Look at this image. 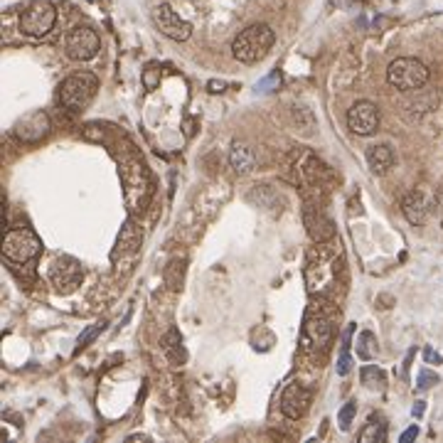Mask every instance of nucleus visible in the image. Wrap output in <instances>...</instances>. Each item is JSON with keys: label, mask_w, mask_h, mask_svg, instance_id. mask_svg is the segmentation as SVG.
Returning <instances> with one entry per match:
<instances>
[{"label": "nucleus", "mask_w": 443, "mask_h": 443, "mask_svg": "<svg viewBox=\"0 0 443 443\" xmlns=\"http://www.w3.org/2000/svg\"><path fill=\"white\" fill-rule=\"evenodd\" d=\"M338 372L340 374H347L350 372V357H347V345H345V350H343V357H340V367H338Z\"/></svg>", "instance_id": "nucleus-24"}, {"label": "nucleus", "mask_w": 443, "mask_h": 443, "mask_svg": "<svg viewBox=\"0 0 443 443\" xmlns=\"http://www.w3.org/2000/svg\"><path fill=\"white\" fill-rule=\"evenodd\" d=\"M101 330H104V325H94V327H91V330H87V332H84L82 338H79V350H82V347H87V345L91 343V340H94V338H96V335H99Z\"/></svg>", "instance_id": "nucleus-22"}, {"label": "nucleus", "mask_w": 443, "mask_h": 443, "mask_svg": "<svg viewBox=\"0 0 443 443\" xmlns=\"http://www.w3.org/2000/svg\"><path fill=\"white\" fill-rule=\"evenodd\" d=\"M303 224L305 229H308L310 239L318 244L323 242H330L332 237H335V224H332V219L327 215H323L320 210H305L303 212Z\"/></svg>", "instance_id": "nucleus-12"}, {"label": "nucleus", "mask_w": 443, "mask_h": 443, "mask_svg": "<svg viewBox=\"0 0 443 443\" xmlns=\"http://www.w3.org/2000/svg\"><path fill=\"white\" fill-rule=\"evenodd\" d=\"M394 161H397V158H394L392 145L377 143V145H370V148H367V165H370V170L374 172V175L389 172L394 165Z\"/></svg>", "instance_id": "nucleus-14"}, {"label": "nucleus", "mask_w": 443, "mask_h": 443, "mask_svg": "<svg viewBox=\"0 0 443 443\" xmlns=\"http://www.w3.org/2000/svg\"><path fill=\"white\" fill-rule=\"evenodd\" d=\"M428 197L421 190H414V192H409L404 199H401V212H404V217L411 222V224H424L428 217Z\"/></svg>", "instance_id": "nucleus-13"}, {"label": "nucleus", "mask_w": 443, "mask_h": 443, "mask_svg": "<svg viewBox=\"0 0 443 443\" xmlns=\"http://www.w3.org/2000/svg\"><path fill=\"white\" fill-rule=\"evenodd\" d=\"M99 47H101L99 35H96V30L89 28V25H77V28H72L64 39L66 57H69V60H77V62L94 60Z\"/></svg>", "instance_id": "nucleus-6"}, {"label": "nucleus", "mask_w": 443, "mask_h": 443, "mask_svg": "<svg viewBox=\"0 0 443 443\" xmlns=\"http://www.w3.org/2000/svg\"><path fill=\"white\" fill-rule=\"evenodd\" d=\"M354 414H357V404H352V401H350V404H345L343 409H340L338 424H340V428H343V431H347V428H350V424H352V416Z\"/></svg>", "instance_id": "nucleus-21"}, {"label": "nucleus", "mask_w": 443, "mask_h": 443, "mask_svg": "<svg viewBox=\"0 0 443 443\" xmlns=\"http://www.w3.org/2000/svg\"><path fill=\"white\" fill-rule=\"evenodd\" d=\"M153 20H155V25H158V30H161L165 37L175 39V42H185V39L192 35V25L177 15L168 3H163V6L155 8Z\"/></svg>", "instance_id": "nucleus-7"}, {"label": "nucleus", "mask_w": 443, "mask_h": 443, "mask_svg": "<svg viewBox=\"0 0 443 443\" xmlns=\"http://www.w3.org/2000/svg\"><path fill=\"white\" fill-rule=\"evenodd\" d=\"M416 436H419V428H416V426H411L409 431H404V433H401V443H409V441H414Z\"/></svg>", "instance_id": "nucleus-25"}, {"label": "nucleus", "mask_w": 443, "mask_h": 443, "mask_svg": "<svg viewBox=\"0 0 443 443\" xmlns=\"http://www.w3.org/2000/svg\"><path fill=\"white\" fill-rule=\"evenodd\" d=\"M310 406V392L300 382H291L281 394V411L288 419H300Z\"/></svg>", "instance_id": "nucleus-11"}, {"label": "nucleus", "mask_w": 443, "mask_h": 443, "mask_svg": "<svg viewBox=\"0 0 443 443\" xmlns=\"http://www.w3.org/2000/svg\"><path fill=\"white\" fill-rule=\"evenodd\" d=\"M384 438H387V426L377 416H372L360 431V443H384Z\"/></svg>", "instance_id": "nucleus-16"}, {"label": "nucleus", "mask_w": 443, "mask_h": 443, "mask_svg": "<svg viewBox=\"0 0 443 443\" xmlns=\"http://www.w3.org/2000/svg\"><path fill=\"white\" fill-rule=\"evenodd\" d=\"M387 82L399 91H416L428 82V66L416 57H399L389 64Z\"/></svg>", "instance_id": "nucleus-3"}, {"label": "nucleus", "mask_w": 443, "mask_h": 443, "mask_svg": "<svg viewBox=\"0 0 443 443\" xmlns=\"http://www.w3.org/2000/svg\"><path fill=\"white\" fill-rule=\"evenodd\" d=\"M229 158H232V168L239 172V175H246V172H251L256 165V155L249 145L234 143L232 155H229Z\"/></svg>", "instance_id": "nucleus-15"}, {"label": "nucleus", "mask_w": 443, "mask_h": 443, "mask_svg": "<svg viewBox=\"0 0 443 443\" xmlns=\"http://www.w3.org/2000/svg\"><path fill=\"white\" fill-rule=\"evenodd\" d=\"M436 382H438V377L431 374V372H421V374H419V389H428V387H433Z\"/></svg>", "instance_id": "nucleus-23"}, {"label": "nucleus", "mask_w": 443, "mask_h": 443, "mask_svg": "<svg viewBox=\"0 0 443 443\" xmlns=\"http://www.w3.org/2000/svg\"><path fill=\"white\" fill-rule=\"evenodd\" d=\"M276 42V35L269 25H251V28L242 30L232 42V55L234 60H239L242 64H254V62L264 60L269 55V50Z\"/></svg>", "instance_id": "nucleus-1"}, {"label": "nucleus", "mask_w": 443, "mask_h": 443, "mask_svg": "<svg viewBox=\"0 0 443 443\" xmlns=\"http://www.w3.org/2000/svg\"><path fill=\"white\" fill-rule=\"evenodd\" d=\"M424 414V401H416V406H414V416H421Z\"/></svg>", "instance_id": "nucleus-26"}, {"label": "nucleus", "mask_w": 443, "mask_h": 443, "mask_svg": "<svg viewBox=\"0 0 443 443\" xmlns=\"http://www.w3.org/2000/svg\"><path fill=\"white\" fill-rule=\"evenodd\" d=\"M96 89H99V79L89 72H77L72 77H66L60 87V101L64 109L82 111L91 104Z\"/></svg>", "instance_id": "nucleus-2"}, {"label": "nucleus", "mask_w": 443, "mask_h": 443, "mask_svg": "<svg viewBox=\"0 0 443 443\" xmlns=\"http://www.w3.org/2000/svg\"><path fill=\"white\" fill-rule=\"evenodd\" d=\"M362 384H365V387H370V389L382 387V384H384V374H382V370H377L374 365L365 367V370H362Z\"/></svg>", "instance_id": "nucleus-20"}, {"label": "nucleus", "mask_w": 443, "mask_h": 443, "mask_svg": "<svg viewBox=\"0 0 443 443\" xmlns=\"http://www.w3.org/2000/svg\"><path fill=\"white\" fill-rule=\"evenodd\" d=\"M57 22V8L50 0H33L20 15V33L28 37H44L50 35Z\"/></svg>", "instance_id": "nucleus-4"}, {"label": "nucleus", "mask_w": 443, "mask_h": 443, "mask_svg": "<svg viewBox=\"0 0 443 443\" xmlns=\"http://www.w3.org/2000/svg\"><path fill=\"white\" fill-rule=\"evenodd\" d=\"M347 126L357 136H372L379 128V109L372 101H354L347 111Z\"/></svg>", "instance_id": "nucleus-8"}, {"label": "nucleus", "mask_w": 443, "mask_h": 443, "mask_svg": "<svg viewBox=\"0 0 443 443\" xmlns=\"http://www.w3.org/2000/svg\"><path fill=\"white\" fill-rule=\"evenodd\" d=\"M441 227H443V217H441Z\"/></svg>", "instance_id": "nucleus-28"}, {"label": "nucleus", "mask_w": 443, "mask_h": 443, "mask_svg": "<svg viewBox=\"0 0 443 443\" xmlns=\"http://www.w3.org/2000/svg\"><path fill=\"white\" fill-rule=\"evenodd\" d=\"M222 87H224V84H217V82H212V84H210V91H222Z\"/></svg>", "instance_id": "nucleus-27"}, {"label": "nucleus", "mask_w": 443, "mask_h": 443, "mask_svg": "<svg viewBox=\"0 0 443 443\" xmlns=\"http://www.w3.org/2000/svg\"><path fill=\"white\" fill-rule=\"evenodd\" d=\"M50 128H52L50 116H47L44 111H30V114H25V116L15 123L12 133H15L22 143H37V141H42L44 136L50 133Z\"/></svg>", "instance_id": "nucleus-10"}, {"label": "nucleus", "mask_w": 443, "mask_h": 443, "mask_svg": "<svg viewBox=\"0 0 443 443\" xmlns=\"http://www.w3.org/2000/svg\"><path fill=\"white\" fill-rule=\"evenodd\" d=\"M165 283L170 286V291H180V283H183V261L172 259L165 269Z\"/></svg>", "instance_id": "nucleus-19"}, {"label": "nucleus", "mask_w": 443, "mask_h": 443, "mask_svg": "<svg viewBox=\"0 0 443 443\" xmlns=\"http://www.w3.org/2000/svg\"><path fill=\"white\" fill-rule=\"evenodd\" d=\"M165 352H168V357H170L172 365H180V362L185 360V352H183V347H180V338H177V332H175V330L168 332V338H165Z\"/></svg>", "instance_id": "nucleus-18"}, {"label": "nucleus", "mask_w": 443, "mask_h": 443, "mask_svg": "<svg viewBox=\"0 0 443 443\" xmlns=\"http://www.w3.org/2000/svg\"><path fill=\"white\" fill-rule=\"evenodd\" d=\"M84 271L82 264L72 256H60V259L52 261L50 266V281L55 283L60 291H74V288L82 283Z\"/></svg>", "instance_id": "nucleus-9"}, {"label": "nucleus", "mask_w": 443, "mask_h": 443, "mask_svg": "<svg viewBox=\"0 0 443 443\" xmlns=\"http://www.w3.org/2000/svg\"><path fill=\"white\" fill-rule=\"evenodd\" d=\"M377 354V338L372 335V332H362L360 338H357V357H362V360H372Z\"/></svg>", "instance_id": "nucleus-17"}, {"label": "nucleus", "mask_w": 443, "mask_h": 443, "mask_svg": "<svg viewBox=\"0 0 443 443\" xmlns=\"http://www.w3.org/2000/svg\"><path fill=\"white\" fill-rule=\"evenodd\" d=\"M42 244L30 229H8L3 237V256L12 264H28L39 254Z\"/></svg>", "instance_id": "nucleus-5"}]
</instances>
